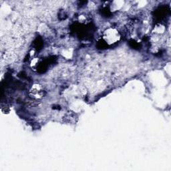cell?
Wrapping results in <instances>:
<instances>
[{
  "label": "cell",
  "instance_id": "2",
  "mask_svg": "<svg viewBox=\"0 0 171 171\" xmlns=\"http://www.w3.org/2000/svg\"><path fill=\"white\" fill-rule=\"evenodd\" d=\"M45 92L42 86L39 84H34L29 90V95L32 99L40 100L44 96Z\"/></svg>",
  "mask_w": 171,
  "mask_h": 171
},
{
  "label": "cell",
  "instance_id": "1",
  "mask_svg": "<svg viewBox=\"0 0 171 171\" xmlns=\"http://www.w3.org/2000/svg\"><path fill=\"white\" fill-rule=\"evenodd\" d=\"M120 34L115 28H110L104 31L102 39L107 45H112L120 40Z\"/></svg>",
  "mask_w": 171,
  "mask_h": 171
},
{
  "label": "cell",
  "instance_id": "5",
  "mask_svg": "<svg viewBox=\"0 0 171 171\" xmlns=\"http://www.w3.org/2000/svg\"><path fill=\"white\" fill-rule=\"evenodd\" d=\"M1 111L3 113L6 114V113H8L9 112V108L8 106H6V104H5V106H4L3 104H1Z\"/></svg>",
  "mask_w": 171,
  "mask_h": 171
},
{
  "label": "cell",
  "instance_id": "3",
  "mask_svg": "<svg viewBox=\"0 0 171 171\" xmlns=\"http://www.w3.org/2000/svg\"><path fill=\"white\" fill-rule=\"evenodd\" d=\"M40 64V59L38 58H33L30 62V68L33 71H37Z\"/></svg>",
  "mask_w": 171,
  "mask_h": 171
},
{
  "label": "cell",
  "instance_id": "4",
  "mask_svg": "<svg viewBox=\"0 0 171 171\" xmlns=\"http://www.w3.org/2000/svg\"><path fill=\"white\" fill-rule=\"evenodd\" d=\"M165 26L161 25V24H158L155 28V31L156 34H162L165 31Z\"/></svg>",
  "mask_w": 171,
  "mask_h": 171
}]
</instances>
